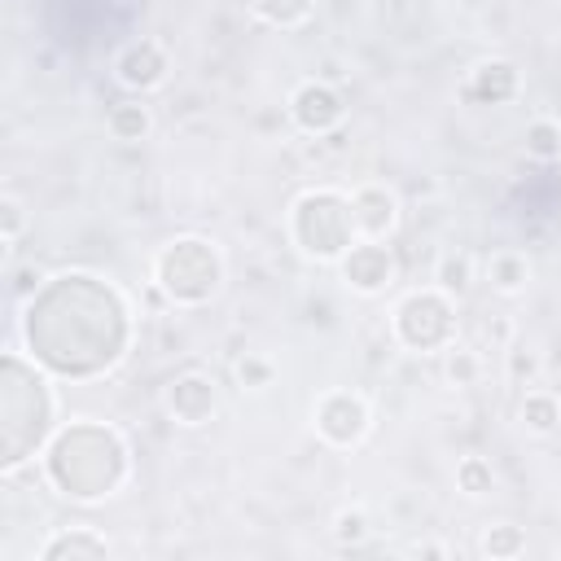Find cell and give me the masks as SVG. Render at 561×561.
Segmentation results:
<instances>
[{"label":"cell","instance_id":"obj_1","mask_svg":"<svg viewBox=\"0 0 561 561\" xmlns=\"http://www.w3.org/2000/svg\"><path fill=\"white\" fill-rule=\"evenodd\" d=\"M57 280H61V294H66L75 320H61V311L31 298L26 320H22L31 359H39L44 368H53L61 377H92V373L114 368L127 346L123 298L83 272H66Z\"/></svg>","mask_w":561,"mask_h":561},{"label":"cell","instance_id":"obj_2","mask_svg":"<svg viewBox=\"0 0 561 561\" xmlns=\"http://www.w3.org/2000/svg\"><path fill=\"white\" fill-rule=\"evenodd\" d=\"M127 473V447L110 425L75 421L48 447V478L70 500H101Z\"/></svg>","mask_w":561,"mask_h":561},{"label":"cell","instance_id":"obj_3","mask_svg":"<svg viewBox=\"0 0 561 561\" xmlns=\"http://www.w3.org/2000/svg\"><path fill=\"white\" fill-rule=\"evenodd\" d=\"M0 443H4V456L0 465L4 469H18L53 430V394H48V381L18 355L9 351L4 355V386H0Z\"/></svg>","mask_w":561,"mask_h":561},{"label":"cell","instance_id":"obj_4","mask_svg":"<svg viewBox=\"0 0 561 561\" xmlns=\"http://www.w3.org/2000/svg\"><path fill=\"white\" fill-rule=\"evenodd\" d=\"M294 241L302 245V254L311 259H342L355 245V215H351V197L333 193V188H316L302 193L294 202Z\"/></svg>","mask_w":561,"mask_h":561},{"label":"cell","instance_id":"obj_5","mask_svg":"<svg viewBox=\"0 0 561 561\" xmlns=\"http://www.w3.org/2000/svg\"><path fill=\"white\" fill-rule=\"evenodd\" d=\"M153 276H158V285L175 298V302H206L215 289H219V280H224V267H219V254L210 250V241H202V237H180V241H171L162 254H158V263H153Z\"/></svg>","mask_w":561,"mask_h":561},{"label":"cell","instance_id":"obj_6","mask_svg":"<svg viewBox=\"0 0 561 561\" xmlns=\"http://www.w3.org/2000/svg\"><path fill=\"white\" fill-rule=\"evenodd\" d=\"M394 333L408 351H443L451 346V333H456V316H451V302L443 289H421V294H408L394 311Z\"/></svg>","mask_w":561,"mask_h":561},{"label":"cell","instance_id":"obj_7","mask_svg":"<svg viewBox=\"0 0 561 561\" xmlns=\"http://www.w3.org/2000/svg\"><path fill=\"white\" fill-rule=\"evenodd\" d=\"M316 430L333 447H355L368 434V403L355 390H329L316 403Z\"/></svg>","mask_w":561,"mask_h":561},{"label":"cell","instance_id":"obj_8","mask_svg":"<svg viewBox=\"0 0 561 561\" xmlns=\"http://www.w3.org/2000/svg\"><path fill=\"white\" fill-rule=\"evenodd\" d=\"M289 114H294V123H298L302 131L324 136V131H333V127L346 118V105H342V96H337L329 83L307 79V83L294 88V96H289Z\"/></svg>","mask_w":561,"mask_h":561},{"label":"cell","instance_id":"obj_9","mask_svg":"<svg viewBox=\"0 0 561 561\" xmlns=\"http://www.w3.org/2000/svg\"><path fill=\"white\" fill-rule=\"evenodd\" d=\"M342 276L351 280V289L359 294H381L394 280V259L381 241H359L342 254Z\"/></svg>","mask_w":561,"mask_h":561},{"label":"cell","instance_id":"obj_10","mask_svg":"<svg viewBox=\"0 0 561 561\" xmlns=\"http://www.w3.org/2000/svg\"><path fill=\"white\" fill-rule=\"evenodd\" d=\"M167 412L180 425H206L215 412V381L206 373H180L167 386Z\"/></svg>","mask_w":561,"mask_h":561},{"label":"cell","instance_id":"obj_11","mask_svg":"<svg viewBox=\"0 0 561 561\" xmlns=\"http://www.w3.org/2000/svg\"><path fill=\"white\" fill-rule=\"evenodd\" d=\"M114 75H118L123 88H131V92H149V88H158L162 75H167V53H162L153 39H136V44H127V48L118 53Z\"/></svg>","mask_w":561,"mask_h":561},{"label":"cell","instance_id":"obj_12","mask_svg":"<svg viewBox=\"0 0 561 561\" xmlns=\"http://www.w3.org/2000/svg\"><path fill=\"white\" fill-rule=\"evenodd\" d=\"M351 215H355V232H364L368 241H381L399 219V202H394L390 188L364 184V188L351 193Z\"/></svg>","mask_w":561,"mask_h":561},{"label":"cell","instance_id":"obj_13","mask_svg":"<svg viewBox=\"0 0 561 561\" xmlns=\"http://www.w3.org/2000/svg\"><path fill=\"white\" fill-rule=\"evenodd\" d=\"M517 92V70L508 61H482L469 79V96L482 101V105H500Z\"/></svg>","mask_w":561,"mask_h":561},{"label":"cell","instance_id":"obj_14","mask_svg":"<svg viewBox=\"0 0 561 561\" xmlns=\"http://www.w3.org/2000/svg\"><path fill=\"white\" fill-rule=\"evenodd\" d=\"M486 276H491V285L500 294H522L526 280H530V259L522 250H495L486 259Z\"/></svg>","mask_w":561,"mask_h":561},{"label":"cell","instance_id":"obj_15","mask_svg":"<svg viewBox=\"0 0 561 561\" xmlns=\"http://www.w3.org/2000/svg\"><path fill=\"white\" fill-rule=\"evenodd\" d=\"M105 552H110V543H105L101 535H92V530H61L57 539H48V543L39 548L44 561H61V557H105Z\"/></svg>","mask_w":561,"mask_h":561},{"label":"cell","instance_id":"obj_16","mask_svg":"<svg viewBox=\"0 0 561 561\" xmlns=\"http://www.w3.org/2000/svg\"><path fill=\"white\" fill-rule=\"evenodd\" d=\"M105 127H110L118 140H140V136H149L153 114H149V105H140V101H118V105H110Z\"/></svg>","mask_w":561,"mask_h":561},{"label":"cell","instance_id":"obj_17","mask_svg":"<svg viewBox=\"0 0 561 561\" xmlns=\"http://www.w3.org/2000/svg\"><path fill=\"white\" fill-rule=\"evenodd\" d=\"M522 425L535 430V434H552V430L561 425V403H557V394L530 390V394L522 399Z\"/></svg>","mask_w":561,"mask_h":561},{"label":"cell","instance_id":"obj_18","mask_svg":"<svg viewBox=\"0 0 561 561\" xmlns=\"http://www.w3.org/2000/svg\"><path fill=\"white\" fill-rule=\"evenodd\" d=\"M250 9L263 22L280 26V31H294V26H302L311 18V0H250Z\"/></svg>","mask_w":561,"mask_h":561},{"label":"cell","instance_id":"obj_19","mask_svg":"<svg viewBox=\"0 0 561 561\" xmlns=\"http://www.w3.org/2000/svg\"><path fill=\"white\" fill-rule=\"evenodd\" d=\"M526 153L539 158V162L561 158V123H557V118H535V123L526 127Z\"/></svg>","mask_w":561,"mask_h":561},{"label":"cell","instance_id":"obj_20","mask_svg":"<svg viewBox=\"0 0 561 561\" xmlns=\"http://www.w3.org/2000/svg\"><path fill=\"white\" fill-rule=\"evenodd\" d=\"M434 280L443 294H465L469 280H473V259L469 254H443L438 267H434Z\"/></svg>","mask_w":561,"mask_h":561},{"label":"cell","instance_id":"obj_21","mask_svg":"<svg viewBox=\"0 0 561 561\" xmlns=\"http://www.w3.org/2000/svg\"><path fill=\"white\" fill-rule=\"evenodd\" d=\"M456 486H460L465 495H486V491L495 486V469H491V460H482V456H465V460L456 465Z\"/></svg>","mask_w":561,"mask_h":561},{"label":"cell","instance_id":"obj_22","mask_svg":"<svg viewBox=\"0 0 561 561\" xmlns=\"http://www.w3.org/2000/svg\"><path fill=\"white\" fill-rule=\"evenodd\" d=\"M482 373V359L469 346H447V381L451 386H473Z\"/></svg>","mask_w":561,"mask_h":561},{"label":"cell","instance_id":"obj_23","mask_svg":"<svg viewBox=\"0 0 561 561\" xmlns=\"http://www.w3.org/2000/svg\"><path fill=\"white\" fill-rule=\"evenodd\" d=\"M333 539H337V543H364V539H368V517H364L359 508H342V513L333 517Z\"/></svg>","mask_w":561,"mask_h":561},{"label":"cell","instance_id":"obj_24","mask_svg":"<svg viewBox=\"0 0 561 561\" xmlns=\"http://www.w3.org/2000/svg\"><path fill=\"white\" fill-rule=\"evenodd\" d=\"M522 548H526V539H522L517 526H491L486 539H482V552H491V557H508V552H522Z\"/></svg>","mask_w":561,"mask_h":561},{"label":"cell","instance_id":"obj_25","mask_svg":"<svg viewBox=\"0 0 561 561\" xmlns=\"http://www.w3.org/2000/svg\"><path fill=\"white\" fill-rule=\"evenodd\" d=\"M237 377H241L250 390H263V386L272 381V364H267V359H259V355H245V359L237 364Z\"/></svg>","mask_w":561,"mask_h":561},{"label":"cell","instance_id":"obj_26","mask_svg":"<svg viewBox=\"0 0 561 561\" xmlns=\"http://www.w3.org/2000/svg\"><path fill=\"white\" fill-rule=\"evenodd\" d=\"M0 219H4V228H0V232H4V241L13 245V241H18V232H22V224H26L22 202H18V197H4V202H0Z\"/></svg>","mask_w":561,"mask_h":561}]
</instances>
